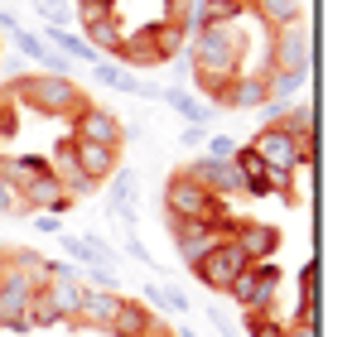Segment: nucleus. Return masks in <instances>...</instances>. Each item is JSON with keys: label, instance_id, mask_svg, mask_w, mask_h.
I'll return each mask as SVG.
<instances>
[{"label": "nucleus", "instance_id": "nucleus-1", "mask_svg": "<svg viewBox=\"0 0 357 337\" xmlns=\"http://www.w3.org/2000/svg\"><path fill=\"white\" fill-rule=\"evenodd\" d=\"M188 58H193V72L198 77H237V63H241V39L232 24H203L198 34H188Z\"/></svg>", "mask_w": 357, "mask_h": 337}, {"label": "nucleus", "instance_id": "nucleus-2", "mask_svg": "<svg viewBox=\"0 0 357 337\" xmlns=\"http://www.w3.org/2000/svg\"><path fill=\"white\" fill-rule=\"evenodd\" d=\"M15 97H20L29 111H44V116H77V107L87 102L73 77H54V72L20 77V82H15Z\"/></svg>", "mask_w": 357, "mask_h": 337}, {"label": "nucleus", "instance_id": "nucleus-3", "mask_svg": "<svg viewBox=\"0 0 357 337\" xmlns=\"http://www.w3.org/2000/svg\"><path fill=\"white\" fill-rule=\"evenodd\" d=\"M165 212H169V222H222L227 217V203L213 198L208 188H198L178 168V173H169V183H165Z\"/></svg>", "mask_w": 357, "mask_h": 337}, {"label": "nucleus", "instance_id": "nucleus-4", "mask_svg": "<svg viewBox=\"0 0 357 337\" xmlns=\"http://www.w3.org/2000/svg\"><path fill=\"white\" fill-rule=\"evenodd\" d=\"M174 226V246H178V260L193 270L203 256H213L222 241H232V231H237V217L227 212L222 222H169Z\"/></svg>", "mask_w": 357, "mask_h": 337}, {"label": "nucleus", "instance_id": "nucleus-5", "mask_svg": "<svg viewBox=\"0 0 357 337\" xmlns=\"http://www.w3.org/2000/svg\"><path fill=\"white\" fill-rule=\"evenodd\" d=\"M266 68L309 77V68H314V29H309V19H295V24L275 29V44H271V63Z\"/></svg>", "mask_w": 357, "mask_h": 337}, {"label": "nucleus", "instance_id": "nucleus-6", "mask_svg": "<svg viewBox=\"0 0 357 337\" xmlns=\"http://www.w3.org/2000/svg\"><path fill=\"white\" fill-rule=\"evenodd\" d=\"M275 289H280V270L271 260H261V265H246L237 280H232L227 294L241 304V313H266L275 304Z\"/></svg>", "mask_w": 357, "mask_h": 337}, {"label": "nucleus", "instance_id": "nucleus-7", "mask_svg": "<svg viewBox=\"0 0 357 337\" xmlns=\"http://www.w3.org/2000/svg\"><path fill=\"white\" fill-rule=\"evenodd\" d=\"M251 150L261 155V164L275 168V173H295L299 164H304V155H299V140L280 125V120H271L256 140H251Z\"/></svg>", "mask_w": 357, "mask_h": 337}, {"label": "nucleus", "instance_id": "nucleus-8", "mask_svg": "<svg viewBox=\"0 0 357 337\" xmlns=\"http://www.w3.org/2000/svg\"><path fill=\"white\" fill-rule=\"evenodd\" d=\"M73 140H92V145H112V150H121L126 125H121L116 111L82 102V107H77V116H73Z\"/></svg>", "mask_w": 357, "mask_h": 337}, {"label": "nucleus", "instance_id": "nucleus-9", "mask_svg": "<svg viewBox=\"0 0 357 337\" xmlns=\"http://www.w3.org/2000/svg\"><path fill=\"white\" fill-rule=\"evenodd\" d=\"M246 265H251V260L241 256L237 246H232V241H222V246H218L213 256H203V260L193 265V275H198V280L208 284V289H218V294H227V289H232V280H237V275L246 270Z\"/></svg>", "mask_w": 357, "mask_h": 337}, {"label": "nucleus", "instance_id": "nucleus-10", "mask_svg": "<svg viewBox=\"0 0 357 337\" xmlns=\"http://www.w3.org/2000/svg\"><path fill=\"white\" fill-rule=\"evenodd\" d=\"M183 173H188L198 188H208L213 198H222V203H227V198H237V193H246L232 159H193V164H183Z\"/></svg>", "mask_w": 357, "mask_h": 337}, {"label": "nucleus", "instance_id": "nucleus-11", "mask_svg": "<svg viewBox=\"0 0 357 337\" xmlns=\"http://www.w3.org/2000/svg\"><path fill=\"white\" fill-rule=\"evenodd\" d=\"M68 207H73V198L63 193V183L54 173H44V178L20 188V212H68Z\"/></svg>", "mask_w": 357, "mask_h": 337}, {"label": "nucleus", "instance_id": "nucleus-12", "mask_svg": "<svg viewBox=\"0 0 357 337\" xmlns=\"http://www.w3.org/2000/svg\"><path fill=\"white\" fill-rule=\"evenodd\" d=\"M232 246H237L251 265H261V260H271V256H275L280 231H275V226H266V222H237V231H232Z\"/></svg>", "mask_w": 357, "mask_h": 337}, {"label": "nucleus", "instance_id": "nucleus-13", "mask_svg": "<svg viewBox=\"0 0 357 337\" xmlns=\"http://www.w3.org/2000/svg\"><path fill=\"white\" fill-rule=\"evenodd\" d=\"M73 159H77V168L102 188V183L121 168V150H112V145H92V140H73Z\"/></svg>", "mask_w": 357, "mask_h": 337}, {"label": "nucleus", "instance_id": "nucleus-14", "mask_svg": "<svg viewBox=\"0 0 357 337\" xmlns=\"http://www.w3.org/2000/svg\"><path fill=\"white\" fill-rule=\"evenodd\" d=\"M155 313H150V304H140V299H121V308H116V318H112V328L107 333L112 337H150L155 333Z\"/></svg>", "mask_w": 357, "mask_h": 337}, {"label": "nucleus", "instance_id": "nucleus-15", "mask_svg": "<svg viewBox=\"0 0 357 337\" xmlns=\"http://www.w3.org/2000/svg\"><path fill=\"white\" fill-rule=\"evenodd\" d=\"M271 102V87H266V72H237L227 82V107L237 111H261Z\"/></svg>", "mask_w": 357, "mask_h": 337}, {"label": "nucleus", "instance_id": "nucleus-16", "mask_svg": "<svg viewBox=\"0 0 357 337\" xmlns=\"http://www.w3.org/2000/svg\"><path fill=\"white\" fill-rule=\"evenodd\" d=\"M49 173L63 183V193H68V198H87V193L97 188V183H92V178L77 168V159H73V140H63V145H59V155H54Z\"/></svg>", "mask_w": 357, "mask_h": 337}, {"label": "nucleus", "instance_id": "nucleus-17", "mask_svg": "<svg viewBox=\"0 0 357 337\" xmlns=\"http://www.w3.org/2000/svg\"><path fill=\"white\" fill-rule=\"evenodd\" d=\"M121 308V294L116 289H87L82 294V308H77V323H87V328H112V318H116Z\"/></svg>", "mask_w": 357, "mask_h": 337}, {"label": "nucleus", "instance_id": "nucleus-18", "mask_svg": "<svg viewBox=\"0 0 357 337\" xmlns=\"http://www.w3.org/2000/svg\"><path fill=\"white\" fill-rule=\"evenodd\" d=\"M44 294H49V304L59 308V318H77V308H82V280H77V270H68V275H49L44 284Z\"/></svg>", "mask_w": 357, "mask_h": 337}, {"label": "nucleus", "instance_id": "nucleus-19", "mask_svg": "<svg viewBox=\"0 0 357 337\" xmlns=\"http://www.w3.org/2000/svg\"><path fill=\"white\" fill-rule=\"evenodd\" d=\"M107 207H112L126 226L135 222V173H130V168H116V173L107 178Z\"/></svg>", "mask_w": 357, "mask_h": 337}, {"label": "nucleus", "instance_id": "nucleus-20", "mask_svg": "<svg viewBox=\"0 0 357 337\" xmlns=\"http://www.w3.org/2000/svg\"><path fill=\"white\" fill-rule=\"evenodd\" d=\"M246 10L261 15L271 29H285V24L304 19V0H246Z\"/></svg>", "mask_w": 357, "mask_h": 337}, {"label": "nucleus", "instance_id": "nucleus-21", "mask_svg": "<svg viewBox=\"0 0 357 337\" xmlns=\"http://www.w3.org/2000/svg\"><path fill=\"white\" fill-rule=\"evenodd\" d=\"M112 54H116L121 63H135V68H155V63H165V58H160V49L150 44V34H145V29L121 34V44L112 49Z\"/></svg>", "mask_w": 357, "mask_h": 337}, {"label": "nucleus", "instance_id": "nucleus-22", "mask_svg": "<svg viewBox=\"0 0 357 337\" xmlns=\"http://www.w3.org/2000/svg\"><path fill=\"white\" fill-rule=\"evenodd\" d=\"M0 173L15 188H24V183H34V178L49 173V159H39V155H0Z\"/></svg>", "mask_w": 357, "mask_h": 337}, {"label": "nucleus", "instance_id": "nucleus-23", "mask_svg": "<svg viewBox=\"0 0 357 337\" xmlns=\"http://www.w3.org/2000/svg\"><path fill=\"white\" fill-rule=\"evenodd\" d=\"M145 34H150V44L160 49V58L183 54V44H188V29H183L178 19H155V24H145Z\"/></svg>", "mask_w": 357, "mask_h": 337}, {"label": "nucleus", "instance_id": "nucleus-24", "mask_svg": "<svg viewBox=\"0 0 357 337\" xmlns=\"http://www.w3.org/2000/svg\"><path fill=\"white\" fill-rule=\"evenodd\" d=\"M49 39L59 44L54 54H63L68 63H92V68L102 63V54H97V49H92V44H87L82 34H73V29H54V24H49Z\"/></svg>", "mask_w": 357, "mask_h": 337}, {"label": "nucleus", "instance_id": "nucleus-25", "mask_svg": "<svg viewBox=\"0 0 357 337\" xmlns=\"http://www.w3.org/2000/svg\"><path fill=\"white\" fill-rule=\"evenodd\" d=\"M160 102H169L188 125H208L213 120V111H208V102H198V97H188L183 87H160Z\"/></svg>", "mask_w": 357, "mask_h": 337}, {"label": "nucleus", "instance_id": "nucleus-26", "mask_svg": "<svg viewBox=\"0 0 357 337\" xmlns=\"http://www.w3.org/2000/svg\"><path fill=\"white\" fill-rule=\"evenodd\" d=\"M82 29H87L82 39H87L97 54H102V49L112 54V49L121 44V29H116V19H112V15H92V19H82Z\"/></svg>", "mask_w": 357, "mask_h": 337}, {"label": "nucleus", "instance_id": "nucleus-27", "mask_svg": "<svg viewBox=\"0 0 357 337\" xmlns=\"http://www.w3.org/2000/svg\"><path fill=\"white\" fill-rule=\"evenodd\" d=\"M24 323H29V328H54V323H63V318H59V308H54V304H49V294H44V284H39V289L29 294Z\"/></svg>", "mask_w": 357, "mask_h": 337}, {"label": "nucleus", "instance_id": "nucleus-28", "mask_svg": "<svg viewBox=\"0 0 357 337\" xmlns=\"http://www.w3.org/2000/svg\"><path fill=\"white\" fill-rule=\"evenodd\" d=\"M97 82H107V87H116V92H130V97H140V82H135L130 72H121L116 63H97Z\"/></svg>", "mask_w": 357, "mask_h": 337}, {"label": "nucleus", "instance_id": "nucleus-29", "mask_svg": "<svg viewBox=\"0 0 357 337\" xmlns=\"http://www.w3.org/2000/svg\"><path fill=\"white\" fill-rule=\"evenodd\" d=\"M241 328H246V337H285V328L271 318V308L266 313H241Z\"/></svg>", "mask_w": 357, "mask_h": 337}, {"label": "nucleus", "instance_id": "nucleus-30", "mask_svg": "<svg viewBox=\"0 0 357 337\" xmlns=\"http://www.w3.org/2000/svg\"><path fill=\"white\" fill-rule=\"evenodd\" d=\"M15 39H20V49L29 58H39V63H49V44L39 39V34H29V29H15Z\"/></svg>", "mask_w": 357, "mask_h": 337}, {"label": "nucleus", "instance_id": "nucleus-31", "mask_svg": "<svg viewBox=\"0 0 357 337\" xmlns=\"http://www.w3.org/2000/svg\"><path fill=\"white\" fill-rule=\"evenodd\" d=\"M10 212H20V188L0 173V217H10Z\"/></svg>", "mask_w": 357, "mask_h": 337}, {"label": "nucleus", "instance_id": "nucleus-32", "mask_svg": "<svg viewBox=\"0 0 357 337\" xmlns=\"http://www.w3.org/2000/svg\"><path fill=\"white\" fill-rule=\"evenodd\" d=\"M160 308H169V313H188V294H183V289H160Z\"/></svg>", "mask_w": 357, "mask_h": 337}, {"label": "nucleus", "instance_id": "nucleus-33", "mask_svg": "<svg viewBox=\"0 0 357 337\" xmlns=\"http://www.w3.org/2000/svg\"><path fill=\"white\" fill-rule=\"evenodd\" d=\"M203 145H208V159H232V155H237V145H232L227 135H213V140H203Z\"/></svg>", "mask_w": 357, "mask_h": 337}, {"label": "nucleus", "instance_id": "nucleus-34", "mask_svg": "<svg viewBox=\"0 0 357 337\" xmlns=\"http://www.w3.org/2000/svg\"><path fill=\"white\" fill-rule=\"evenodd\" d=\"M299 284H304V299H309V304H319V265H304Z\"/></svg>", "mask_w": 357, "mask_h": 337}, {"label": "nucleus", "instance_id": "nucleus-35", "mask_svg": "<svg viewBox=\"0 0 357 337\" xmlns=\"http://www.w3.org/2000/svg\"><path fill=\"white\" fill-rule=\"evenodd\" d=\"M77 280H92V289H116V270H87Z\"/></svg>", "mask_w": 357, "mask_h": 337}, {"label": "nucleus", "instance_id": "nucleus-36", "mask_svg": "<svg viewBox=\"0 0 357 337\" xmlns=\"http://www.w3.org/2000/svg\"><path fill=\"white\" fill-rule=\"evenodd\" d=\"M77 15L92 19V15H112V0H77Z\"/></svg>", "mask_w": 357, "mask_h": 337}, {"label": "nucleus", "instance_id": "nucleus-37", "mask_svg": "<svg viewBox=\"0 0 357 337\" xmlns=\"http://www.w3.org/2000/svg\"><path fill=\"white\" fill-rule=\"evenodd\" d=\"M203 140H208V125H188L183 130V145H203Z\"/></svg>", "mask_w": 357, "mask_h": 337}, {"label": "nucleus", "instance_id": "nucleus-38", "mask_svg": "<svg viewBox=\"0 0 357 337\" xmlns=\"http://www.w3.org/2000/svg\"><path fill=\"white\" fill-rule=\"evenodd\" d=\"M126 251H130V256H135V260H145V265H150V251H145V246H140V241H135V236H126Z\"/></svg>", "mask_w": 357, "mask_h": 337}, {"label": "nucleus", "instance_id": "nucleus-39", "mask_svg": "<svg viewBox=\"0 0 357 337\" xmlns=\"http://www.w3.org/2000/svg\"><path fill=\"white\" fill-rule=\"evenodd\" d=\"M34 226H39V231H59V217H54V212H39V222H34Z\"/></svg>", "mask_w": 357, "mask_h": 337}, {"label": "nucleus", "instance_id": "nucleus-40", "mask_svg": "<svg viewBox=\"0 0 357 337\" xmlns=\"http://www.w3.org/2000/svg\"><path fill=\"white\" fill-rule=\"evenodd\" d=\"M285 337H319V328H299V323H290V328H285Z\"/></svg>", "mask_w": 357, "mask_h": 337}, {"label": "nucleus", "instance_id": "nucleus-41", "mask_svg": "<svg viewBox=\"0 0 357 337\" xmlns=\"http://www.w3.org/2000/svg\"><path fill=\"white\" fill-rule=\"evenodd\" d=\"M150 337H174V333H169V328H160V323H155V333H150Z\"/></svg>", "mask_w": 357, "mask_h": 337}, {"label": "nucleus", "instance_id": "nucleus-42", "mask_svg": "<svg viewBox=\"0 0 357 337\" xmlns=\"http://www.w3.org/2000/svg\"><path fill=\"white\" fill-rule=\"evenodd\" d=\"M174 337H198V333H193V328H178V333Z\"/></svg>", "mask_w": 357, "mask_h": 337}, {"label": "nucleus", "instance_id": "nucleus-43", "mask_svg": "<svg viewBox=\"0 0 357 337\" xmlns=\"http://www.w3.org/2000/svg\"><path fill=\"white\" fill-rule=\"evenodd\" d=\"M5 265H10V260H5V251H0V275H5Z\"/></svg>", "mask_w": 357, "mask_h": 337}, {"label": "nucleus", "instance_id": "nucleus-44", "mask_svg": "<svg viewBox=\"0 0 357 337\" xmlns=\"http://www.w3.org/2000/svg\"><path fill=\"white\" fill-rule=\"evenodd\" d=\"M0 328H5V323H0Z\"/></svg>", "mask_w": 357, "mask_h": 337}, {"label": "nucleus", "instance_id": "nucleus-45", "mask_svg": "<svg viewBox=\"0 0 357 337\" xmlns=\"http://www.w3.org/2000/svg\"><path fill=\"white\" fill-rule=\"evenodd\" d=\"M39 5H44V0H39Z\"/></svg>", "mask_w": 357, "mask_h": 337}]
</instances>
